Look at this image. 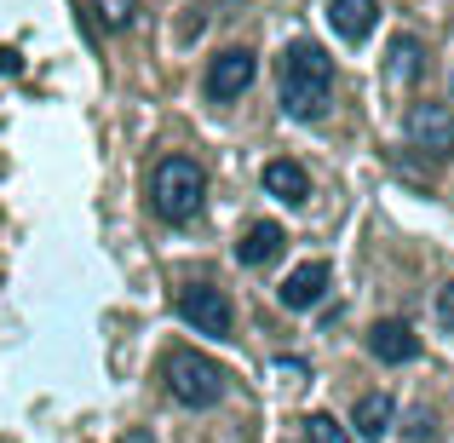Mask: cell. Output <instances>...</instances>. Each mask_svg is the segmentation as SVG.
I'll return each mask as SVG.
<instances>
[{"label":"cell","instance_id":"obj_10","mask_svg":"<svg viewBox=\"0 0 454 443\" xmlns=\"http://www.w3.org/2000/svg\"><path fill=\"white\" fill-rule=\"evenodd\" d=\"M328 18H333V29H340L345 41H368L374 23H380V0H333Z\"/></svg>","mask_w":454,"mask_h":443},{"label":"cell","instance_id":"obj_9","mask_svg":"<svg viewBox=\"0 0 454 443\" xmlns=\"http://www.w3.org/2000/svg\"><path fill=\"white\" fill-rule=\"evenodd\" d=\"M282 248H288V231L265 219V225H247V231H242V242H236V259H242V265H270Z\"/></svg>","mask_w":454,"mask_h":443},{"label":"cell","instance_id":"obj_17","mask_svg":"<svg viewBox=\"0 0 454 443\" xmlns=\"http://www.w3.org/2000/svg\"><path fill=\"white\" fill-rule=\"evenodd\" d=\"M409 438H432V415H426V409H420V415H414V426H409Z\"/></svg>","mask_w":454,"mask_h":443},{"label":"cell","instance_id":"obj_13","mask_svg":"<svg viewBox=\"0 0 454 443\" xmlns=\"http://www.w3.org/2000/svg\"><path fill=\"white\" fill-rule=\"evenodd\" d=\"M420 69H426V52H420V41L397 35V41H391V81H397V87H409V81H420Z\"/></svg>","mask_w":454,"mask_h":443},{"label":"cell","instance_id":"obj_18","mask_svg":"<svg viewBox=\"0 0 454 443\" xmlns=\"http://www.w3.org/2000/svg\"><path fill=\"white\" fill-rule=\"evenodd\" d=\"M121 443H155V438H150V432H127Z\"/></svg>","mask_w":454,"mask_h":443},{"label":"cell","instance_id":"obj_2","mask_svg":"<svg viewBox=\"0 0 454 443\" xmlns=\"http://www.w3.org/2000/svg\"><path fill=\"white\" fill-rule=\"evenodd\" d=\"M150 202L167 225H190L201 213V202H207V173L190 155H167L150 173Z\"/></svg>","mask_w":454,"mask_h":443},{"label":"cell","instance_id":"obj_6","mask_svg":"<svg viewBox=\"0 0 454 443\" xmlns=\"http://www.w3.org/2000/svg\"><path fill=\"white\" fill-rule=\"evenodd\" d=\"M368 352H374L380 363L403 368V363H414V357H420V334H414L409 322H397V317H380L374 328H368Z\"/></svg>","mask_w":454,"mask_h":443},{"label":"cell","instance_id":"obj_5","mask_svg":"<svg viewBox=\"0 0 454 443\" xmlns=\"http://www.w3.org/2000/svg\"><path fill=\"white\" fill-rule=\"evenodd\" d=\"M409 138H414V150H426V155H454V110L449 104H414Z\"/></svg>","mask_w":454,"mask_h":443},{"label":"cell","instance_id":"obj_12","mask_svg":"<svg viewBox=\"0 0 454 443\" xmlns=\"http://www.w3.org/2000/svg\"><path fill=\"white\" fill-rule=\"evenodd\" d=\"M351 421H356V438L380 443V438L391 432V421H397V403L380 398V392H374V398H356V415H351Z\"/></svg>","mask_w":454,"mask_h":443},{"label":"cell","instance_id":"obj_3","mask_svg":"<svg viewBox=\"0 0 454 443\" xmlns=\"http://www.w3.org/2000/svg\"><path fill=\"white\" fill-rule=\"evenodd\" d=\"M167 392H173L184 409H213L224 398V368L207 363L201 352H173L167 357Z\"/></svg>","mask_w":454,"mask_h":443},{"label":"cell","instance_id":"obj_16","mask_svg":"<svg viewBox=\"0 0 454 443\" xmlns=\"http://www.w3.org/2000/svg\"><path fill=\"white\" fill-rule=\"evenodd\" d=\"M437 322L454 334V282H443V289H437Z\"/></svg>","mask_w":454,"mask_h":443},{"label":"cell","instance_id":"obj_11","mask_svg":"<svg viewBox=\"0 0 454 443\" xmlns=\"http://www.w3.org/2000/svg\"><path fill=\"white\" fill-rule=\"evenodd\" d=\"M265 190H270L277 202H288V208H294V202L310 196V178H305L300 162H265Z\"/></svg>","mask_w":454,"mask_h":443},{"label":"cell","instance_id":"obj_15","mask_svg":"<svg viewBox=\"0 0 454 443\" xmlns=\"http://www.w3.org/2000/svg\"><path fill=\"white\" fill-rule=\"evenodd\" d=\"M133 6H138V0H92V12H98V23H110V29H121V23H133Z\"/></svg>","mask_w":454,"mask_h":443},{"label":"cell","instance_id":"obj_4","mask_svg":"<svg viewBox=\"0 0 454 443\" xmlns=\"http://www.w3.org/2000/svg\"><path fill=\"white\" fill-rule=\"evenodd\" d=\"M178 317H184L190 328H201V334H231L236 311H231V299H224L219 289H207V282H190V289L178 294Z\"/></svg>","mask_w":454,"mask_h":443},{"label":"cell","instance_id":"obj_14","mask_svg":"<svg viewBox=\"0 0 454 443\" xmlns=\"http://www.w3.org/2000/svg\"><path fill=\"white\" fill-rule=\"evenodd\" d=\"M305 438L310 443H356L340 421H333V415H310V421H305Z\"/></svg>","mask_w":454,"mask_h":443},{"label":"cell","instance_id":"obj_1","mask_svg":"<svg viewBox=\"0 0 454 443\" xmlns=\"http://www.w3.org/2000/svg\"><path fill=\"white\" fill-rule=\"evenodd\" d=\"M333 99V64L317 41H294L282 52V110L294 122H317Z\"/></svg>","mask_w":454,"mask_h":443},{"label":"cell","instance_id":"obj_7","mask_svg":"<svg viewBox=\"0 0 454 443\" xmlns=\"http://www.w3.org/2000/svg\"><path fill=\"white\" fill-rule=\"evenodd\" d=\"M254 52H247V46H236V52H219L213 58V69H207V99H236V92H247L254 87Z\"/></svg>","mask_w":454,"mask_h":443},{"label":"cell","instance_id":"obj_8","mask_svg":"<svg viewBox=\"0 0 454 443\" xmlns=\"http://www.w3.org/2000/svg\"><path fill=\"white\" fill-rule=\"evenodd\" d=\"M328 277H333V271L322 265V259H310V265H300V271H294V277L277 289V299H282L288 311H310L322 294H328Z\"/></svg>","mask_w":454,"mask_h":443}]
</instances>
